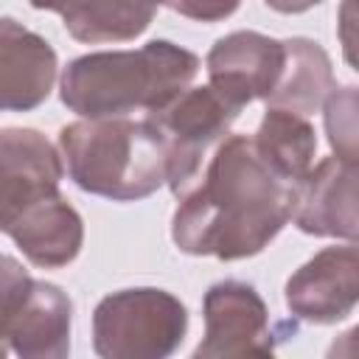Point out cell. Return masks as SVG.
Here are the masks:
<instances>
[{"mask_svg":"<svg viewBox=\"0 0 359 359\" xmlns=\"http://www.w3.org/2000/svg\"><path fill=\"white\" fill-rule=\"evenodd\" d=\"M292 210L294 185L258 157L252 137L224 135L205 171L180 196L171 238L188 255L241 261L269 247Z\"/></svg>","mask_w":359,"mask_h":359,"instance_id":"cell-1","label":"cell"},{"mask_svg":"<svg viewBox=\"0 0 359 359\" xmlns=\"http://www.w3.org/2000/svg\"><path fill=\"white\" fill-rule=\"evenodd\" d=\"M199 73V56L168 39L135 50H95L76 56L59 81L62 104L79 118H129L154 112L180 95Z\"/></svg>","mask_w":359,"mask_h":359,"instance_id":"cell-2","label":"cell"},{"mask_svg":"<svg viewBox=\"0 0 359 359\" xmlns=\"http://www.w3.org/2000/svg\"><path fill=\"white\" fill-rule=\"evenodd\" d=\"M59 154L70 180L112 202H137L165 185V146L143 118H81L59 129Z\"/></svg>","mask_w":359,"mask_h":359,"instance_id":"cell-3","label":"cell"},{"mask_svg":"<svg viewBox=\"0 0 359 359\" xmlns=\"http://www.w3.org/2000/svg\"><path fill=\"white\" fill-rule=\"evenodd\" d=\"M188 331V309L157 286L121 289L93 311V351L101 359H165Z\"/></svg>","mask_w":359,"mask_h":359,"instance_id":"cell-4","label":"cell"},{"mask_svg":"<svg viewBox=\"0 0 359 359\" xmlns=\"http://www.w3.org/2000/svg\"><path fill=\"white\" fill-rule=\"evenodd\" d=\"M241 107L227 101L210 84L185 87L165 107L146 112L165 146V185L182 196L202 171L208 151L230 132Z\"/></svg>","mask_w":359,"mask_h":359,"instance_id":"cell-5","label":"cell"},{"mask_svg":"<svg viewBox=\"0 0 359 359\" xmlns=\"http://www.w3.org/2000/svg\"><path fill=\"white\" fill-rule=\"evenodd\" d=\"M205 337L196 345V359L227 356H269L280 334L269 331V311L264 297L247 280H219L202 297Z\"/></svg>","mask_w":359,"mask_h":359,"instance_id":"cell-6","label":"cell"},{"mask_svg":"<svg viewBox=\"0 0 359 359\" xmlns=\"http://www.w3.org/2000/svg\"><path fill=\"white\" fill-rule=\"evenodd\" d=\"M359 300V252L348 241L314 252L286 280V306L294 320L331 325L353 314Z\"/></svg>","mask_w":359,"mask_h":359,"instance_id":"cell-7","label":"cell"},{"mask_svg":"<svg viewBox=\"0 0 359 359\" xmlns=\"http://www.w3.org/2000/svg\"><path fill=\"white\" fill-rule=\"evenodd\" d=\"M65 174L62 154L36 129H0V230L39 196L56 194Z\"/></svg>","mask_w":359,"mask_h":359,"instance_id":"cell-8","label":"cell"},{"mask_svg":"<svg viewBox=\"0 0 359 359\" xmlns=\"http://www.w3.org/2000/svg\"><path fill=\"white\" fill-rule=\"evenodd\" d=\"M208 84L236 107L272 93L283 67V39L258 31H233L213 42L205 59Z\"/></svg>","mask_w":359,"mask_h":359,"instance_id":"cell-9","label":"cell"},{"mask_svg":"<svg viewBox=\"0 0 359 359\" xmlns=\"http://www.w3.org/2000/svg\"><path fill=\"white\" fill-rule=\"evenodd\" d=\"M292 222L309 236L356 241V163L331 154L311 165L294 185Z\"/></svg>","mask_w":359,"mask_h":359,"instance_id":"cell-10","label":"cell"},{"mask_svg":"<svg viewBox=\"0 0 359 359\" xmlns=\"http://www.w3.org/2000/svg\"><path fill=\"white\" fill-rule=\"evenodd\" d=\"M56 70V50L45 36L0 17V112H31L45 104Z\"/></svg>","mask_w":359,"mask_h":359,"instance_id":"cell-11","label":"cell"},{"mask_svg":"<svg viewBox=\"0 0 359 359\" xmlns=\"http://www.w3.org/2000/svg\"><path fill=\"white\" fill-rule=\"evenodd\" d=\"M6 233L20 252L42 269H59L76 261L84 244V222L79 210L56 191L31 202Z\"/></svg>","mask_w":359,"mask_h":359,"instance_id":"cell-12","label":"cell"},{"mask_svg":"<svg viewBox=\"0 0 359 359\" xmlns=\"http://www.w3.org/2000/svg\"><path fill=\"white\" fill-rule=\"evenodd\" d=\"M73 303L50 280H31L8 323V351L22 359H65L70 353Z\"/></svg>","mask_w":359,"mask_h":359,"instance_id":"cell-13","label":"cell"},{"mask_svg":"<svg viewBox=\"0 0 359 359\" xmlns=\"http://www.w3.org/2000/svg\"><path fill=\"white\" fill-rule=\"evenodd\" d=\"M334 87V67L320 42L306 36L283 39V67L266 95V107L314 115Z\"/></svg>","mask_w":359,"mask_h":359,"instance_id":"cell-14","label":"cell"},{"mask_svg":"<svg viewBox=\"0 0 359 359\" xmlns=\"http://www.w3.org/2000/svg\"><path fill=\"white\" fill-rule=\"evenodd\" d=\"M252 146H255L258 157L280 180L297 185L306 177V171L314 165L317 135L306 115L266 107V112L252 135Z\"/></svg>","mask_w":359,"mask_h":359,"instance_id":"cell-15","label":"cell"},{"mask_svg":"<svg viewBox=\"0 0 359 359\" xmlns=\"http://www.w3.org/2000/svg\"><path fill=\"white\" fill-rule=\"evenodd\" d=\"M160 6L163 0H76L62 22L84 45L129 42L151 25Z\"/></svg>","mask_w":359,"mask_h":359,"instance_id":"cell-16","label":"cell"},{"mask_svg":"<svg viewBox=\"0 0 359 359\" xmlns=\"http://www.w3.org/2000/svg\"><path fill=\"white\" fill-rule=\"evenodd\" d=\"M325 112V132L334 154L339 160L356 163V87H331L323 101Z\"/></svg>","mask_w":359,"mask_h":359,"instance_id":"cell-17","label":"cell"},{"mask_svg":"<svg viewBox=\"0 0 359 359\" xmlns=\"http://www.w3.org/2000/svg\"><path fill=\"white\" fill-rule=\"evenodd\" d=\"M31 280L34 278L17 258L0 252V359L8 353V323L22 303Z\"/></svg>","mask_w":359,"mask_h":359,"instance_id":"cell-18","label":"cell"},{"mask_svg":"<svg viewBox=\"0 0 359 359\" xmlns=\"http://www.w3.org/2000/svg\"><path fill=\"white\" fill-rule=\"evenodd\" d=\"M163 6L196 22H219L227 20L241 6V0H163Z\"/></svg>","mask_w":359,"mask_h":359,"instance_id":"cell-19","label":"cell"},{"mask_svg":"<svg viewBox=\"0 0 359 359\" xmlns=\"http://www.w3.org/2000/svg\"><path fill=\"white\" fill-rule=\"evenodd\" d=\"M264 3L278 14H303L314 6H320L323 0H264Z\"/></svg>","mask_w":359,"mask_h":359,"instance_id":"cell-20","label":"cell"},{"mask_svg":"<svg viewBox=\"0 0 359 359\" xmlns=\"http://www.w3.org/2000/svg\"><path fill=\"white\" fill-rule=\"evenodd\" d=\"M73 3H76V0H31L34 8H39V11H53V14H65Z\"/></svg>","mask_w":359,"mask_h":359,"instance_id":"cell-21","label":"cell"}]
</instances>
